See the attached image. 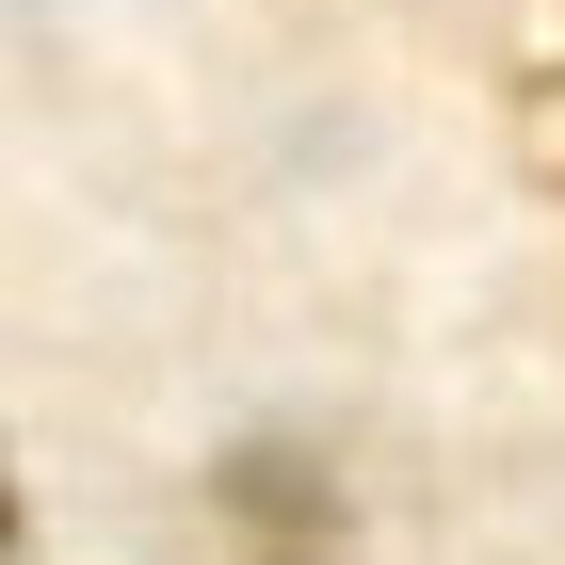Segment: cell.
Listing matches in <instances>:
<instances>
[{"label": "cell", "mask_w": 565, "mask_h": 565, "mask_svg": "<svg viewBox=\"0 0 565 565\" xmlns=\"http://www.w3.org/2000/svg\"><path fill=\"white\" fill-rule=\"evenodd\" d=\"M226 518H243L259 565H323V550H340V484H323V452L259 436V452H226Z\"/></svg>", "instance_id": "1"}, {"label": "cell", "mask_w": 565, "mask_h": 565, "mask_svg": "<svg viewBox=\"0 0 565 565\" xmlns=\"http://www.w3.org/2000/svg\"><path fill=\"white\" fill-rule=\"evenodd\" d=\"M0 550H17V484H0Z\"/></svg>", "instance_id": "2"}]
</instances>
